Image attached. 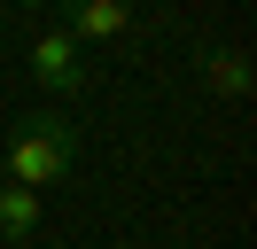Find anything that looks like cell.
<instances>
[{
	"label": "cell",
	"instance_id": "1",
	"mask_svg": "<svg viewBox=\"0 0 257 249\" xmlns=\"http://www.w3.org/2000/svg\"><path fill=\"white\" fill-rule=\"evenodd\" d=\"M70 164H78V125H70L63 109H24V117L0 133V187L39 195V187L70 179Z\"/></svg>",
	"mask_w": 257,
	"mask_h": 249
},
{
	"label": "cell",
	"instance_id": "2",
	"mask_svg": "<svg viewBox=\"0 0 257 249\" xmlns=\"http://www.w3.org/2000/svg\"><path fill=\"white\" fill-rule=\"evenodd\" d=\"M24 62H32V78L47 93H86V47H70L63 31H32V47H24Z\"/></svg>",
	"mask_w": 257,
	"mask_h": 249
},
{
	"label": "cell",
	"instance_id": "3",
	"mask_svg": "<svg viewBox=\"0 0 257 249\" xmlns=\"http://www.w3.org/2000/svg\"><path fill=\"white\" fill-rule=\"evenodd\" d=\"M125 24H133V8H117V0H70V8L55 16V31H63L70 47H86V39H117Z\"/></svg>",
	"mask_w": 257,
	"mask_h": 249
},
{
	"label": "cell",
	"instance_id": "4",
	"mask_svg": "<svg viewBox=\"0 0 257 249\" xmlns=\"http://www.w3.org/2000/svg\"><path fill=\"white\" fill-rule=\"evenodd\" d=\"M195 78H203L210 93H226V101H241V93H249V55H241V47H203V55H195Z\"/></svg>",
	"mask_w": 257,
	"mask_h": 249
},
{
	"label": "cell",
	"instance_id": "5",
	"mask_svg": "<svg viewBox=\"0 0 257 249\" xmlns=\"http://www.w3.org/2000/svg\"><path fill=\"white\" fill-rule=\"evenodd\" d=\"M39 233V195H24V187H0V241L24 249Z\"/></svg>",
	"mask_w": 257,
	"mask_h": 249
}]
</instances>
